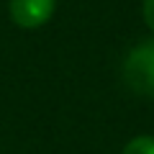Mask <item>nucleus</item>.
Returning a JSON list of instances; mask_svg holds the SVG:
<instances>
[{
    "instance_id": "f257e3e1",
    "label": "nucleus",
    "mask_w": 154,
    "mask_h": 154,
    "mask_svg": "<svg viewBox=\"0 0 154 154\" xmlns=\"http://www.w3.org/2000/svg\"><path fill=\"white\" fill-rule=\"evenodd\" d=\"M128 85L139 93H154V38L144 41L128 54L126 67H123Z\"/></svg>"
},
{
    "instance_id": "f03ea898",
    "label": "nucleus",
    "mask_w": 154,
    "mask_h": 154,
    "mask_svg": "<svg viewBox=\"0 0 154 154\" xmlns=\"http://www.w3.org/2000/svg\"><path fill=\"white\" fill-rule=\"evenodd\" d=\"M57 0H11L8 13L21 28H38L54 16Z\"/></svg>"
},
{
    "instance_id": "7ed1b4c3",
    "label": "nucleus",
    "mask_w": 154,
    "mask_h": 154,
    "mask_svg": "<svg viewBox=\"0 0 154 154\" xmlns=\"http://www.w3.org/2000/svg\"><path fill=\"white\" fill-rule=\"evenodd\" d=\"M123 154H154V136H134L123 146Z\"/></svg>"
},
{
    "instance_id": "20e7f679",
    "label": "nucleus",
    "mask_w": 154,
    "mask_h": 154,
    "mask_svg": "<svg viewBox=\"0 0 154 154\" xmlns=\"http://www.w3.org/2000/svg\"><path fill=\"white\" fill-rule=\"evenodd\" d=\"M141 13H144V21H146V26L154 31V0H144Z\"/></svg>"
}]
</instances>
